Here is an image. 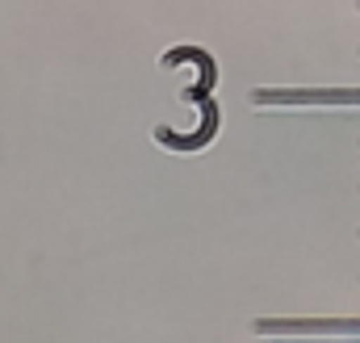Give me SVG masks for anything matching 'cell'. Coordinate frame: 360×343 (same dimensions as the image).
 <instances>
[{"label":"cell","mask_w":360,"mask_h":343,"mask_svg":"<svg viewBox=\"0 0 360 343\" xmlns=\"http://www.w3.org/2000/svg\"><path fill=\"white\" fill-rule=\"evenodd\" d=\"M252 105H360V88H256Z\"/></svg>","instance_id":"obj_1"},{"label":"cell","mask_w":360,"mask_h":343,"mask_svg":"<svg viewBox=\"0 0 360 343\" xmlns=\"http://www.w3.org/2000/svg\"><path fill=\"white\" fill-rule=\"evenodd\" d=\"M256 335H360V318H256Z\"/></svg>","instance_id":"obj_2"}]
</instances>
